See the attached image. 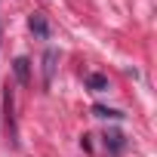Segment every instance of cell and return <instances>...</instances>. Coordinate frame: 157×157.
<instances>
[{
	"instance_id": "3957f363",
	"label": "cell",
	"mask_w": 157,
	"mask_h": 157,
	"mask_svg": "<svg viewBox=\"0 0 157 157\" xmlns=\"http://www.w3.org/2000/svg\"><path fill=\"white\" fill-rule=\"evenodd\" d=\"M28 28H31L37 37H43V40L49 37V22L43 19V13H31V16H28Z\"/></svg>"
},
{
	"instance_id": "277c9868",
	"label": "cell",
	"mask_w": 157,
	"mask_h": 157,
	"mask_svg": "<svg viewBox=\"0 0 157 157\" xmlns=\"http://www.w3.org/2000/svg\"><path fill=\"white\" fill-rule=\"evenodd\" d=\"M105 148H108L111 154L123 151V148H126V139H123V132H117V129H108V132H105Z\"/></svg>"
},
{
	"instance_id": "6da1fadb",
	"label": "cell",
	"mask_w": 157,
	"mask_h": 157,
	"mask_svg": "<svg viewBox=\"0 0 157 157\" xmlns=\"http://www.w3.org/2000/svg\"><path fill=\"white\" fill-rule=\"evenodd\" d=\"M56 62H59V52H56V49H46V52H43V86H46V90L52 86V74H56Z\"/></svg>"
},
{
	"instance_id": "8992f818",
	"label": "cell",
	"mask_w": 157,
	"mask_h": 157,
	"mask_svg": "<svg viewBox=\"0 0 157 157\" xmlns=\"http://www.w3.org/2000/svg\"><path fill=\"white\" fill-rule=\"evenodd\" d=\"M86 86H90L93 93H105V90H108V77H105V74H86Z\"/></svg>"
},
{
	"instance_id": "7a4b0ae2",
	"label": "cell",
	"mask_w": 157,
	"mask_h": 157,
	"mask_svg": "<svg viewBox=\"0 0 157 157\" xmlns=\"http://www.w3.org/2000/svg\"><path fill=\"white\" fill-rule=\"evenodd\" d=\"M3 111H6V132L13 136V145H16V120H13V90H10V83L3 86Z\"/></svg>"
},
{
	"instance_id": "5b68a950",
	"label": "cell",
	"mask_w": 157,
	"mask_h": 157,
	"mask_svg": "<svg viewBox=\"0 0 157 157\" xmlns=\"http://www.w3.org/2000/svg\"><path fill=\"white\" fill-rule=\"evenodd\" d=\"M13 71H16V80H19V83H28V80H31V62H28L25 56H19V59L13 62Z\"/></svg>"
},
{
	"instance_id": "52a82bcc",
	"label": "cell",
	"mask_w": 157,
	"mask_h": 157,
	"mask_svg": "<svg viewBox=\"0 0 157 157\" xmlns=\"http://www.w3.org/2000/svg\"><path fill=\"white\" fill-rule=\"evenodd\" d=\"M93 114H96V117H102V120H123V114H120V111L105 108V105H93Z\"/></svg>"
}]
</instances>
